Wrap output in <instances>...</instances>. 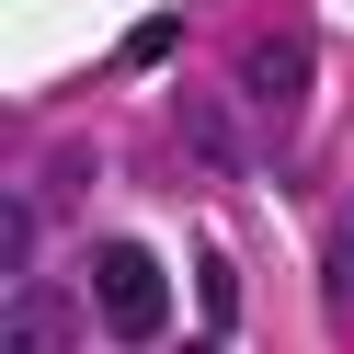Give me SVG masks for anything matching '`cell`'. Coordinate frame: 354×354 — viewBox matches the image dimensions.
<instances>
[{
  "label": "cell",
  "instance_id": "cell-9",
  "mask_svg": "<svg viewBox=\"0 0 354 354\" xmlns=\"http://www.w3.org/2000/svg\"><path fill=\"white\" fill-rule=\"evenodd\" d=\"M183 354H229V343H183Z\"/></svg>",
  "mask_w": 354,
  "mask_h": 354
},
{
  "label": "cell",
  "instance_id": "cell-2",
  "mask_svg": "<svg viewBox=\"0 0 354 354\" xmlns=\"http://www.w3.org/2000/svg\"><path fill=\"white\" fill-rule=\"evenodd\" d=\"M240 103H252L263 126H286L308 103V46H297V35H263V46L240 57Z\"/></svg>",
  "mask_w": 354,
  "mask_h": 354
},
{
  "label": "cell",
  "instance_id": "cell-3",
  "mask_svg": "<svg viewBox=\"0 0 354 354\" xmlns=\"http://www.w3.org/2000/svg\"><path fill=\"white\" fill-rule=\"evenodd\" d=\"M0 331H12V354H80V297H57V286H12Z\"/></svg>",
  "mask_w": 354,
  "mask_h": 354
},
{
  "label": "cell",
  "instance_id": "cell-1",
  "mask_svg": "<svg viewBox=\"0 0 354 354\" xmlns=\"http://www.w3.org/2000/svg\"><path fill=\"white\" fill-rule=\"evenodd\" d=\"M92 308H103V331H126V343H149V331L171 320V286H160V263H149V240H103L92 252Z\"/></svg>",
  "mask_w": 354,
  "mask_h": 354
},
{
  "label": "cell",
  "instance_id": "cell-7",
  "mask_svg": "<svg viewBox=\"0 0 354 354\" xmlns=\"http://www.w3.org/2000/svg\"><path fill=\"white\" fill-rule=\"evenodd\" d=\"M194 297H206V320H217V331H229V308H240V286H229V263H217V252H206V263H194Z\"/></svg>",
  "mask_w": 354,
  "mask_h": 354
},
{
  "label": "cell",
  "instance_id": "cell-8",
  "mask_svg": "<svg viewBox=\"0 0 354 354\" xmlns=\"http://www.w3.org/2000/svg\"><path fill=\"white\" fill-rule=\"evenodd\" d=\"M331 297H354V217H343V240H331Z\"/></svg>",
  "mask_w": 354,
  "mask_h": 354
},
{
  "label": "cell",
  "instance_id": "cell-6",
  "mask_svg": "<svg viewBox=\"0 0 354 354\" xmlns=\"http://www.w3.org/2000/svg\"><path fill=\"white\" fill-rule=\"evenodd\" d=\"M160 57H183V12H160V24H138L115 46V69H160Z\"/></svg>",
  "mask_w": 354,
  "mask_h": 354
},
{
  "label": "cell",
  "instance_id": "cell-4",
  "mask_svg": "<svg viewBox=\"0 0 354 354\" xmlns=\"http://www.w3.org/2000/svg\"><path fill=\"white\" fill-rule=\"evenodd\" d=\"M171 126H183V149H194V160H206V171H252V138H240V126H229V103H206V92H183V103H171Z\"/></svg>",
  "mask_w": 354,
  "mask_h": 354
},
{
  "label": "cell",
  "instance_id": "cell-5",
  "mask_svg": "<svg viewBox=\"0 0 354 354\" xmlns=\"http://www.w3.org/2000/svg\"><path fill=\"white\" fill-rule=\"evenodd\" d=\"M35 240H46V206L35 194H0V263H12V286H35Z\"/></svg>",
  "mask_w": 354,
  "mask_h": 354
}]
</instances>
